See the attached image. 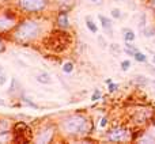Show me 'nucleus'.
Returning <instances> with one entry per match:
<instances>
[{"instance_id":"nucleus-1","label":"nucleus","mask_w":155,"mask_h":144,"mask_svg":"<svg viewBox=\"0 0 155 144\" xmlns=\"http://www.w3.org/2000/svg\"><path fill=\"white\" fill-rule=\"evenodd\" d=\"M59 133L68 140H82L93 132V123L87 114L83 113H71L63 116L57 121Z\"/></svg>"},{"instance_id":"nucleus-2","label":"nucleus","mask_w":155,"mask_h":144,"mask_svg":"<svg viewBox=\"0 0 155 144\" xmlns=\"http://www.w3.org/2000/svg\"><path fill=\"white\" fill-rule=\"evenodd\" d=\"M44 33H45L44 22L35 16L27 15L26 18L21 19L15 26V29L11 31V38L16 44L29 45V44L37 41Z\"/></svg>"},{"instance_id":"nucleus-3","label":"nucleus","mask_w":155,"mask_h":144,"mask_svg":"<svg viewBox=\"0 0 155 144\" xmlns=\"http://www.w3.org/2000/svg\"><path fill=\"white\" fill-rule=\"evenodd\" d=\"M52 3L53 0H15L14 4L18 11L26 14V15L35 16L45 12L51 7Z\"/></svg>"},{"instance_id":"nucleus-4","label":"nucleus","mask_w":155,"mask_h":144,"mask_svg":"<svg viewBox=\"0 0 155 144\" xmlns=\"http://www.w3.org/2000/svg\"><path fill=\"white\" fill-rule=\"evenodd\" d=\"M59 133V128L57 124L54 123H45L42 125H40L34 132L33 136V142L34 143H41V144H46L51 143L54 140V136Z\"/></svg>"},{"instance_id":"nucleus-5","label":"nucleus","mask_w":155,"mask_h":144,"mask_svg":"<svg viewBox=\"0 0 155 144\" xmlns=\"http://www.w3.org/2000/svg\"><path fill=\"white\" fill-rule=\"evenodd\" d=\"M105 140L109 143H128L132 142V132L129 128L125 126H113L112 129L106 132L105 135Z\"/></svg>"},{"instance_id":"nucleus-6","label":"nucleus","mask_w":155,"mask_h":144,"mask_svg":"<svg viewBox=\"0 0 155 144\" xmlns=\"http://www.w3.org/2000/svg\"><path fill=\"white\" fill-rule=\"evenodd\" d=\"M18 12L12 10L0 11V34L11 33L18 25Z\"/></svg>"},{"instance_id":"nucleus-7","label":"nucleus","mask_w":155,"mask_h":144,"mask_svg":"<svg viewBox=\"0 0 155 144\" xmlns=\"http://www.w3.org/2000/svg\"><path fill=\"white\" fill-rule=\"evenodd\" d=\"M153 116H154V110L151 109V107L139 106L135 110H132L131 120H132V123L136 124V125H144V124L150 123V121L153 120Z\"/></svg>"},{"instance_id":"nucleus-8","label":"nucleus","mask_w":155,"mask_h":144,"mask_svg":"<svg viewBox=\"0 0 155 144\" xmlns=\"http://www.w3.org/2000/svg\"><path fill=\"white\" fill-rule=\"evenodd\" d=\"M56 26L60 30H68L71 27L70 16H68V11L65 10H59L56 15Z\"/></svg>"},{"instance_id":"nucleus-9","label":"nucleus","mask_w":155,"mask_h":144,"mask_svg":"<svg viewBox=\"0 0 155 144\" xmlns=\"http://www.w3.org/2000/svg\"><path fill=\"white\" fill-rule=\"evenodd\" d=\"M98 19H99V22H101V26H102V29H104V33L109 38H113L114 31H113V22H112V19H110L109 16L102 15V14H99V15H98Z\"/></svg>"},{"instance_id":"nucleus-10","label":"nucleus","mask_w":155,"mask_h":144,"mask_svg":"<svg viewBox=\"0 0 155 144\" xmlns=\"http://www.w3.org/2000/svg\"><path fill=\"white\" fill-rule=\"evenodd\" d=\"M10 133V123L8 120H0V140H5Z\"/></svg>"},{"instance_id":"nucleus-11","label":"nucleus","mask_w":155,"mask_h":144,"mask_svg":"<svg viewBox=\"0 0 155 144\" xmlns=\"http://www.w3.org/2000/svg\"><path fill=\"white\" fill-rule=\"evenodd\" d=\"M121 33H123V38H124L125 42H134V41L136 40V34H135V31L132 29H129V27H123Z\"/></svg>"},{"instance_id":"nucleus-12","label":"nucleus","mask_w":155,"mask_h":144,"mask_svg":"<svg viewBox=\"0 0 155 144\" xmlns=\"http://www.w3.org/2000/svg\"><path fill=\"white\" fill-rule=\"evenodd\" d=\"M53 3L59 5V10L70 11L71 8L74 7V3H75V0H53Z\"/></svg>"},{"instance_id":"nucleus-13","label":"nucleus","mask_w":155,"mask_h":144,"mask_svg":"<svg viewBox=\"0 0 155 144\" xmlns=\"http://www.w3.org/2000/svg\"><path fill=\"white\" fill-rule=\"evenodd\" d=\"M35 80H37L40 84H51L52 83V77L49 72H40V74L35 76Z\"/></svg>"},{"instance_id":"nucleus-14","label":"nucleus","mask_w":155,"mask_h":144,"mask_svg":"<svg viewBox=\"0 0 155 144\" xmlns=\"http://www.w3.org/2000/svg\"><path fill=\"white\" fill-rule=\"evenodd\" d=\"M137 51H139V48H137L134 42H125V44H124V53H125L127 56H132V57H134V54L136 53Z\"/></svg>"},{"instance_id":"nucleus-15","label":"nucleus","mask_w":155,"mask_h":144,"mask_svg":"<svg viewBox=\"0 0 155 144\" xmlns=\"http://www.w3.org/2000/svg\"><path fill=\"white\" fill-rule=\"evenodd\" d=\"M84 21H86V27L88 29V31L93 33V34H97V33H98V26H97V25L94 23L93 18L87 15V16L84 18Z\"/></svg>"},{"instance_id":"nucleus-16","label":"nucleus","mask_w":155,"mask_h":144,"mask_svg":"<svg viewBox=\"0 0 155 144\" xmlns=\"http://www.w3.org/2000/svg\"><path fill=\"white\" fill-rule=\"evenodd\" d=\"M142 33H143V35H144L146 38H153L155 37V25H150V26H146L144 29L142 30Z\"/></svg>"},{"instance_id":"nucleus-17","label":"nucleus","mask_w":155,"mask_h":144,"mask_svg":"<svg viewBox=\"0 0 155 144\" xmlns=\"http://www.w3.org/2000/svg\"><path fill=\"white\" fill-rule=\"evenodd\" d=\"M134 82L139 86H147L148 83H150V79H148L147 76H144V75H136L135 79H134Z\"/></svg>"},{"instance_id":"nucleus-18","label":"nucleus","mask_w":155,"mask_h":144,"mask_svg":"<svg viewBox=\"0 0 155 144\" xmlns=\"http://www.w3.org/2000/svg\"><path fill=\"white\" fill-rule=\"evenodd\" d=\"M139 143H155V136L153 133H144L140 139H137Z\"/></svg>"},{"instance_id":"nucleus-19","label":"nucleus","mask_w":155,"mask_h":144,"mask_svg":"<svg viewBox=\"0 0 155 144\" xmlns=\"http://www.w3.org/2000/svg\"><path fill=\"white\" fill-rule=\"evenodd\" d=\"M137 23H139V29H140V31H142V30L148 25V23H147V14H146V12H142V14H140Z\"/></svg>"},{"instance_id":"nucleus-20","label":"nucleus","mask_w":155,"mask_h":144,"mask_svg":"<svg viewBox=\"0 0 155 144\" xmlns=\"http://www.w3.org/2000/svg\"><path fill=\"white\" fill-rule=\"evenodd\" d=\"M134 59L136 60V63H147V56L140 51H137L136 53L134 54Z\"/></svg>"},{"instance_id":"nucleus-21","label":"nucleus","mask_w":155,"mask_h":144,"mask_svg":"<svg viewBox=\"0 0 155 144\" xmlns=\"http://www.w3.org/2000/svg\"><path fill=\"white\" fill-rule=\"evenodd\" d=\"M61 71L64 72V74H72L74 72V63L72 61H67V63H64L63 64V67H61Z\"/></svg>"},{"instance_id":"nucleus-22","label":"nucleus","mask_w":155,"mask_h":144,"mask_svg":"<svg viewBox=\"0 0 155 144\" xmlns=\"http://www.w3.org/2000/svg\"><path fill=\"white\" fill-rule=\"evenodd\" d=\"M109 49H110V52H112L113 54L116 53V56H117V54H120L121 52H123V49H121V46L118 45V44H110Z\"/></svg>"},{"instance_id":"nucleus-23","label":"nucleus","mask_w":155,"mask_h":144,"mask_svg":"<svg viewBox=\"0 0 155 144\" xmlns=\"http://www.w3.org/2000/svg\"><path fill=\"white\" fill-rule=\"evenodd\" d=\"M131 65H132V63H131V60H123L121 61V64H120V67H121V71H124V72H127L131 68Z\"/></svg>"},{"instance_id":"nucleus-24","label":"nucleus","mask_w":155,"mask_h":144,"mask_svg":"<svg viewBox=\"0 0 155 144\" xmlns=\"http://www.w3.org/2000/svg\"><path fill=\"white\" fill-rule=\"evenodd\" d=\"M97 41H98L101 49H106L107 48V42H106V40H105L104 35H98V37H97Z\"/></svg>"},{"instance_id":"nucleus-25","label":"nucleus","mask_w":155,"mask_h":144,"mask_svg":"<svg viewBox=\"0 0 155 144\" xmlns=\"http://www.w3.org/2000/svg\"><path fill=\"white\" fill-rule=\"evenodd\" d=\"M16 84H19V82L15 79V77H14V79H12V84H11V88L8 90V94H10V95H12V94L15 93V91H18V90H19V87L16 88Z\"/></svg>"},{"instance_id":"nucleus-26","label":"nucleus","mask_w":155,"mask_h":144,"mask_svg":"<svg viewBox=\"0 0 155 144\" xmlns=\"http://www.w3.org/2000/svg\"><path fill=\"white\" fill-rule=\"evenodd\" d=\"M101 98H102V93H101V90H98V88H97V90L93 93V95H91V101L95 102V101H99Z\"/></svg>"},{"instance_id":"nucleus-27","label":"nucleus","mask_w":155,"mask_h":144,"mask_svg":"<svg viewBox=\"0 0 155 144\" xmlns=\"http://www.w3.org/2000/svg\"><path fill=\"white\" fill-rule=\"evenodd\" d=\"M110 15H112V18H114V19H120L121 16H123V14H121V11L118 10V8H113V10L110 11Z\"/></svg>"},{"instance_id":"nucleus-28","label":"nucleus","mask_w":155,"mask_h":144,"mask_svg":"<svg viewBox=\"0 0 155 144\" xmlns=\"http://www.w3.org/2000/svg\"><path fill=\"white\" fill-rule=\"evenodd\" d=\"M118 90V83H109L107 84V91H109L110 94H113V93H116V91Z\"/></svg>"},{"instance_id":"nucleus-29","label":"nucleus","mask_w":155,"mask_h":144,"mask_svg":"<svg viewBox=\"0 0 155 144\" xmlns=\"http://www.w3.org/2000/svg\"><path fill=\"white\" fill-rule=\"evenodd\" d=\"M107 124H109V120H107V117H102L101 118V123H99V128L105 129L107 126Z\"/></svg>"},{"instance_id":"nucleus-30","label":"nucleus","mask_w":155,"mask_h":144,"mask_svg":"<svg viewBox=\"0 0 155 144\" xmlns=\"http://www.w3.org/2000/svg\"><path fill=\"white\" fill-rule=\"evenodd\" d=\"M5 83H7V75L5 74H0V87H2V86H4Z\"/></svg>"},{"instance_id":"nucleus-31","label":"nucleus","mask_w":155,"mask_h":144,"mask_svg":"<svg viewBox=\"0 0 155 144\" xmlns=\"http://www.w3.org/2000/svg\"><path fill=\"white\" fill-rule=\"evenodd\" d=\"M146 68H147V71L150 72L151 75H154V76H155V67H154V65H151V64H147V67H146Z\"/></svg>"},{"instance_id":"nucleus-32","label":"nucleus","mask_w":155,"mask_h":144,"mask_svg":"<svg viewBox=\"0 0 155 144\" xmlns=\"http://www.w3.org/2000/svg\"><path fill=\"white\" fill-rule=\"evenodd\" d=\"M147 5L151 8V10L155 11V0H147Z\"/></svg>"},{"instance_id":"nucleus-33","label":"nucleus","mask_w":155,"mask_h":144,"mask_svg":"<svg viewBox=\"0 0 155 144\" xmlns=\"http://www.w3.org/2000/svg\"><path fill=\"white\" fill-rule=\"evenodd\" d=\"M4 51H5V44H4V41L0 38V53H3Z\"/></svg>"},{"instance_id":"nucleus-34","label":"nucleus","mask_w":155,"mask_h":144,"mask_svg":"<svg viewBox=\"0 0 155 144\" xmlns=\"http://www.w3.org/2000/svg\"><path fill=\"white\" fill-rule=\"evenodd\" d=\"M4 105H5L4 99H2V98H0V106H4Z\"/></svg>"},{"instance_id":"nucleus-35","label":"nucleus","mask_w":155,"mask_h":144,"mask_svg":"<svg viewBox=\"0 0 155 144\" xmlns=\"http://www.w3.org/2000/svg\"><path fill=\"white\" fill-rule=\"evenodd\" d=\"M105 83H106V84H109V83H112V79H106V80H105Z\"/></svg>"},{"instance_id":"nucleus-36","label":"nucleus","mask_w":155,"mask_h":144,"mask_svg":"<svg viewBox=\"0 0 155 144\" xmlns=\"http://www.w3.org/2000/svg\"><path fill=\"white\" fill-rule=\"evenodd\" d=\"M153 61H154V64H155V53H153Z\"/></svg>"},{"instance_id":"nucleus-37","label":"nucleus","mask_w":155,"mask_h":144,"mask_svg":"<svg viewBox=\"0 0 155 144\" xmlns=\"http://www.w3.org/2000/svg\"><path fill=\"white\" fill-rule=\"evenodd\" d=\"M90 2H93V3H98L99 0H90Z\"/></svg>"},{"instance_id":"nucleus-38","label":"nucleus","mask_w":155,"mask_h":144,"mask_svg":"<svg viewBox=\"0 0 155 144\" xmlns=\"http://www.w3.org/2000/svg\"><path fill=\"white\" fill-rule=\"evenodd\" d=\"M2 72H3V68H2V67H0V74H2Z\"/></svg>"},{"instance_id":"nucleus-39","label":"nucleus","mask_w":155,"mask_h":144,"mask_svg":"<svg viewBox=\"0 0 155 144\" xmlns=\"http://www.w3.org/2000/svg\"><path fill=\"white\" fill-rule=\"evenodd\" d=\"M154 45H155V38H154Z\"/></svg>"},{"instance_id":"nucleus-40","label":"nucleus","mask_w":155,"mask_h":144,"mask_svg":"<svg viewBox=\"0 0 155 144\" xmlns=\"http://www.w3.org/2000/svg\"><path fill=\"white\" fill-rule=\"evenodd\" d=\"M153 83H154V86H155V80H154V82H153Z\"/></svg>"},{"instance_id":"nucleus-41","label":"nucleus","mask_w":155,"mask_h":144,"mask_svg":"<svg viewBox=\"0 0 155 144\" xmlns=\"http://www.w3.org/2000/svg\"><path fill=\"white\" fill-rule=\"evenodd\" d=\"M116 2H120V0H116Z\"/></svg>"}]
</instances>
